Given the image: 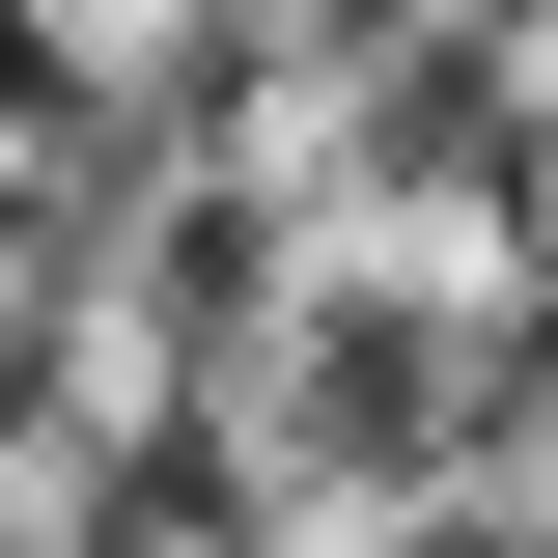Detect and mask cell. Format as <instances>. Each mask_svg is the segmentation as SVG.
<instances>
[{
    "instance_id": "obj_1",
    "label": "cell",
    "mask_w": 558,
    "mask_h": 558,
    "mask_svg": "<svg viewBox=\"0 0 558 558\" xmlns=\"http://www.w3.org/2000/svg\"><path fill=\"white\" fill-rule=\"evenodd\" d=\"M57 84H84V28H57V0H0V112H57Z\"/></svg>"
}]
</instances>
